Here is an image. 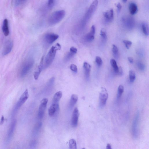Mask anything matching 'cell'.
<instances>
[{
    "label": "cell",
    "instance_id": "b9f144b4",
    "mask_svg": "<svg viewBox=\"0 0 149 149\" xmlns=\"http://www.w3.org/2000/svg\"><path fill=\"white\" fill-rule=\"evenodd\" d=\"M36 141H33L32 144H31V146H34L35 145H36Z\"/></svg>",
    "mask_w": 149,
    "mask_h": 149
},
{
    "label": "cell",
    "instance_id": "f1b7e54d",
    "mask_svg": "<svg viewBox=\"0 0 149 149\" xmlns=\"http://www.w3.org/2000/svg\"><path fill=\"white\" fill-rule=\"evenodd\" d=\"M123 42L125 45L126 48L127 49H129L132 45V42L130 41L126 40H124Z\"/></svg>",
    "mask_w": 149,
    "mask_h": 149
},
{
    "label": "cell",
    "instance_id": "7a4b0ae2",
    "mask_svg": "<svg viewBox=\"0 0 149 149\" xmlns=\"http://www.w3.org/2000/svg\"><path fill=\"white\" fill-rule=\"evenodd\" d=\"M66 15V12L64 10L55 11L52 14L48 20V23L50 25H53L60 22Z\"/></svg>",
    "mask_w": 149,
    "mask_h": 149
},
{
    "label": "cell",
    "instance_id": "d6a6232c",
    "mask_svg": "<svg viewBox=\"0 0 149 149\" xmlns=\"http://www.w3.org/2000/svg\"><path fill=\"white\" fill-rule=\"evenodd\" d=\"M70 69L71 70L73 71L74 73H77L78 69L77 66L74 64H72L70 65Z\"/></svg>",
    "mask_w": 149,
    "mask_h": 149
},
{
    "label": "cell",
    "instance_id": "836d02e7",
    "mask_svg": "<svg viewBox=\"0 0 149 149\" xmlns=\"http://www.w3.org/2000/svg\"><path fill=\"white\" fill-rule=\"evenodd\" d=\"M42 122H39L37 123L35 127V131H38L40 129L42 126Z\"/></svg>",
    "mask_w": 149,
    "mask_h": 149
},
{
    "label": "cell",
    "instance_id": "7bdbcfd3",
    "mask_svg": "<svg viewBox=\"0 0 149 149\" xmlns=\"http://www.w3.org/2000/svg\"><path fill=\"white\" fill-rule=\"evenodd\" d=\"M123 2H124V3H126L127 1V0H122Z\"/></svg>",
    "mask_w": 149,
    "mask_h": 149
},
{
    "label": "cell",
    "instance_id": "44dd1931",
    "mask_svg": "<svg viewBox=\"0 0 149 149\" xmlns=\"http://www.w3.org/2000/svg\"><path fill=\"white\" fill-rule=\"evenodd\" d=\"M110 63L111 66L112 67L115 73L118 74L119 67L117 66L116 61L114 59H112L110 60Z\"/></svg>",
    "mask_w": 149,
    "mask_h": 149
},
{
    "label": "cell",
    "instance_id": "8fae6325",
    "mask_svg": "<svg viewBox=\"0 0 149 149\" xmlns=\"http://www.w3.org/2000/svg\"><path fill=\"white\" fill-rule=\"evenodd\" d=\"M96 32V28L95 26L93 25L91 27L90 32L88 33L85 36V39L88 42L92 41L95 38V35Z\"/></svg>",
    "mask_w": 149,
    "mask_h": 149
},
{
    "label": "cell",
    "instance_id": "484cf974",
    "mask_svg": "<svg viewBox=\"0 0 149 149\" xmlns=\"http://www.w3.org/2000/svg\"><path fill=\"white\" fill-rule=\"evenodd\" d=\"M74 54H75L70 51L67 54L66 57H65V60L66 61H69L73 56Z\"/></svg>",
    "mask_w": 149,
    "mask_h": 149
},
{
    "label": "cell",
    "instance_id": "5bb4252c",
    "mask_svg": "<svg viewBox=\"0 0 149 149\" xmlns=\"http://www.w3.org/2000/svg\"><path fill=\"white\" fill-rule=\"evenodd\" d=\"M44 56L42 57L41 59L40 63V65H39L38 67V70L37 71L34 72V77L35 80H37L38 79L39 75L41 72L43 67V65Z\"/></svg>",
    "mask_w": 149,
    "mask_h": 149
},
{
    "label": "cell",
    "instance_id": "52a82bcc",
    "mask_svg": "<svg viewBox=\"0 0 149 149\" xmlns=\"http://www.w3.org/2000/svg\"><path fill=\"white\" fill-rule=\"evenodd\" d=\"M34 61L32 59H30L26 62L23 65L21 71V75L24 76L26 75L29 71L32 68Z\"/></svg>",
    "mask_w": 149,
    "mask_h": 149
},
{
    "label": "cell",
    "instance_id": "f546056e",
    "mask_svg": "<svg viewBox=\"0 0 149 149\" xmlns=\"http://www.w3.org/2000/svg\"><path fill=\"white\" fill-rule=\"evenodd\" d=\"M112 51L114 55L115 56H116L118 54V48H117V47L114 44H113L112 45Z\"/></svg>",
    "mask_w": 149,
    "mask_h": 149
},
{
    "label": "cell",
    "instance_id": "ab89813d",
    "mask_svg": "<svg viewBox=\"0 0 149 149\" xmlns=\"http://www.w3.org/2000/svg\"><path fill=\"white\" fill-rule=\"evenodd\" d=\"M16 5L19 4L20 2H23L26 1V0H16Z\"/></svg>",
    "mask_w": 149,
    "mask_h": 149
},
{
    "label": "cell",
    "instance_id": "2e32d148",
    "mask_svg": "<svg viewBox=\"0 0 149 149\" xmlns=\"http://www.w3.org/2000/svg\"><path fill=\"white\" fill-rule=\"evenodd\" d=\"M103 15L108 21H112L114 18L113 10L111 9L103 13Z\"/></svg>",
    "mask_w": 149,
    "mask_h": 149
},
{
    "label": "cell",
    "instance_id": "ba28073f",
    "mask_svg": "<svg viewBox=\"0 0 149 149\" xmlns=\"http://www.w3.org/2000/svg\"><path fill=\"white\" fill-rule=\"evenodd\" d=\"M59 37V35L52 33L46 34L44 37L45 41L48 44H51L57 40Z\"/></svg>",
    "mask_w": 149,
    "mask_h": 149
},
{
    "label": "cell",
    "instance_id": "603a6c76",
    "mask_svg": "<svg viewBox=\"0 0 149 149\" xmlns=\"http://www.w3.org/2000/svg\"><path fill=\"white\" fill-rule=\"evenodd\" d=\"M69 146L70 149H77V144L75 139H72L70 140L69 142Z\"/></svg>",
    "mask_w": 149,
    "mask_h": 149
},
{
    "label": "cell",
    "instance_id": "f35d334b",
    "mask_svg": "<svg viewBox=\"0 0 149 149\" xmlns=\"http://www.w3.org/2000/svg\"><path fill=\"white\" fill-rule=\"evenodd\" d=\"M5 119L4 117L3 116H2L1 122H0V125L3 124L4 122Z\"/></svg>",
    "mask_w": 149,
    "mask_h": 149
},
{
    "label": "cell",
    "instance_id": "6da1fadb",
    "mask_svg": "<svg viewBox=\"0 0 149 149\" xmlns=\"http://www.w3.org/2000/svg\"><path fill=\"white\" fill-rule=\"evenodd\" d=\"M61 48L60 45L58 43L56 44L55 46H52L46 57L44 64V68H47L51 64L55 58L57 51L60 50Z\"/></svg>",
    "mask_w": 149,
    "mask_h": 149
},
{
    "label": "cell",
    "instance_id": "d590c367",
    "mask_svg": "<svg viewBox=\"0 0 149 149\" xmlns=\"http://www.w3.org/2000/svg\"><path fill=\"white\" fill-rule=\"evenodd\" d=\"M118 74L120 75H122L123 74V70L122 67L119 68V70Z\"/></svg>",
    "mask_w": 149,
    "mask_h": 149
},
{
    "label": "cell",
    "instance_id": "ac0fdd59",
    "mask_svg": "<svg viewBox=\"0 0 149 149\" xmlns=\"http://www.w3.org/2000/svg\"><path fill=\"white\" fill-rule=\"evenodd\" d=\"M62 96V93L61 91H59L56 93L53 97V103H59Z\"/></svg>",
    "mask_w": 149,
    "mask_h": 149
},
{
    "label": "cell",
    "instance_id": "5b68a950",
    "mask_svg": "<svg viewBox=\"0 0 149 149\" xmlns=\"http://www.w3.org/2000/svg\"><path fill=\"white\" fill-rule=\"evenodd\" d=\"M29 97L28 92V89H26L23 94L22 95L19 100L17 104L16 107H15L14 110V113L16 112L18 110V109H19L20 107L27 101Z\"/></svg>",
    "mask_w": 149,
    "mask_h": 149
},
{
    "label": "cell",
    "instance_id": "3957f363",
    "mask_svg": "<svg viewBox=\"0 0 149 149\" xmlns=\"http://www.w3.org/2000/svg\"><path fill=\"white\" fill-rule=\"evenodd\" d=\"M108 97L107 91L105 88L102 87L99 96V105L100 108L104 107L106 104Z\"/></svg>",
    "mask_w": 149,
    "mask_h": 149
},
{
    "label": "cell",
    "instance_id": "60d3db41",
    "mask_svg": "<svg viewBox=\"0 0 149 149\" xmlns=\"http://www.w3.org/2000/svg\"><path fill=\"white\" fill-rule=\"evenodd\" d=\"M106 148L107 149H111V145L110 144H108L106 146Z\"/></svg>",
    "mask_w": 149,
    "mask_h": 149
},
{
    "label": "cell",
    "instance_id": "1f68e13d",
    "mask_svg": "<svg viewBox=\"0 0 149 149\" xmlns=\"http://www.w3.org/2000/svg\"><path fill=\"white\" fill-rule=\"evenodd\" d=\"M137 66L139 70H144L145 68V65L140 62H138L137 63Z\"/></svg>",
    "mask_w": 149,
    "mask_h": 149
},
{
    "label": "cell",
    "instance_id": "277c9868",
    "mask_svg": "<svg viewBox=\"0 0 149 149\" xmlns=\"http://www.w3.org/2000/svg\"><path fill=\"white\" fill-rule=\"evenodd\" d=\"M139 116V113H137L133 122L132 126V135L134 138H137L138 135V125Z\"/></svg>",
    "mask_w": 149,
    "mask_h": 149
},
{
    "label": "cell",
    "instance_id": "7402d4cb",
    "mask_svg": "<svg viewBox=\"0 0 149 149\" xmlns=\"http://www.w3.org/2000/svg\"><path fill=\"white\" fill-rule=\"evenodd\" d=\"M142 29L143 33L146 36L149 35V27L147 24L144 23L142 24Z\"/></svg>",
    "mask_w": 149,
    "mask_h": 149
},
{
    "label": "cell",
    "instance_id": "8992f818",
    "mask_svg": "<svg viewBox=\"0 0 149 149\" xmlns=\"http://www.w3.org/2000/svg\"><path fill=\"white\" fill-rule=\"evenodd\" d=\"M48 101L47 99L46 98L43 99L41 101L38 113V117L39 119H42L43 117Z\"/></svg>",
    "mask_w": 149,
    "mask_h": 149
},
{
    "label": "cell",
    "instance_id": "8d00e7d4",
    "mask_svg": "<svg viewBox=\"0 0 149 149\" xmlns=\"http://www.w3.org/2000/svg\"><path fill=\"white\" fill-rule=\"evenodd\" d=\"M116 7L119 11H120L121 8H122V5H121L120 3H118L116 5Z\"/></svg>",
    "mask_w": 149,
    "mask_h": 149
},
{
    "label": "cell",
    "instance_id": "d4e9b609",
    "mask_svg": "<svg viewBox=\"0 0 149 149\" xmlns=\"http://www.w3.org/2000/svg\"><path fill=\"white\" fill-rule=\"evenodd\" d=\"M130 81L131 83H133L136 79V75L135 72L133 70H130L129 72Z\"/></svg>",
    "mask_w": 149,
    "mask_h": 149
},
{
    "label": "cell",
    "instance_id": "9c48e42d",
    "mask_svg": "<svg viewBox=\"0 0 149 149\" xmlns=\"http://www.w3.org/2000/svg\"><path fill=\"white\" fill-rule=\"evenodd\" d=\"M12 41L8 40L7 41L5 44L2 52V55H8L12 51L13 47Z\"/></svg>",
    "mask_w": 149,
    "mask_h": 149
},
{
    "label": "cell",
    "instance_id": "d6986e66",
    "mask_svg": "<svg viewBox=\"0 0 149 149\" xmlns=\"http://www.w3.org/2000/svg\"><path fill=\"white\" fill-rule=\"evenodd\" d=\"M78 100V96L76 94H72L71 97L70 102V108H72L75 105Z\"/></svg>",
    "mask_w": 149,
    "mask_h": 149
},
{
    "label": "cell",
    "instance_id": "83f0119b",
    "mask_svg": "<svg viewBox=\"0 0 149 149\" xmlns=\"http://www.w3.org/2000/svg\"><path fill=\"white\" fill-rule=\"evenodd\" d=\"M100 36H101L102 38L104 40L107 39V33L106 30L105 29H102L100 31Z\"/></svg>",
    "mask_w": 149,
    "mask_h": 149
},
{
    "label": "cell",
    "instance_id": "74e56055",
    "mask_svg": "<svg viewBox=\"0 0 149 149\" xmlns=\"http://www.w3.org/2000/svg\"><path fill=\"white\" fill-rule=\"evenodd\" d=\"M128 59L130 63L132 64V63H133L134 62V60L133 58L129 57L128 58Z\"/></svg>",
    "mask_w": 149,
    "mask_h": 149
},
{
    "label": "cell",
    "instance_id": "4316f807",
    "mask_svg": "<svg viewBox=\"0 0 149 149\" xmlns=\"http://www.w3.org/2000/svg\"><path fill=\"white\" fill-rule=\"evenodd\" d=\"M55 0H48L47 7L48 9H51L54 5Z\"/></svg>",
    "mask_w": 149,
    "mask_h": 149
},
{
    "label": "cell",
    "instance_id": "cb8c5ba5",
    "mask_svg": "<svg viewBox=\"0 0 149 149\" xmlns=\"http://www.w3.org/2000/svg\"><path fill=\"white\" fill-rule=\"evenodd\" d=\"M124 91V87L122 85H120L118 87V91H117V98L119 99L122 96Z\"/></svg>",
    "mask_w": 149,
    "mask_h": 149
},
{
    "label": "cell",
    "instance_id": "9a60e30c",
    "mask_svg": "<svg viewBox=\"0 0 149 149\" xmlns=\"http://www.w3.org/2000/svg\"><path fill=\"white\" fill-rule=\"evenodd\" d=\"M83 68L84 70L85 77L87 79H88L90 77L91 66L88 63L85 62L83 64Z\"/></svg>",
    "mask_w": 149,
    "mask_h": 149
},
{
    "label": "cell",
    "instance_id": "e575fe53",
    "mask_svg": "<svg viewBox=\"0 0 149 149\" xmlns=\"http://www.w3.org/2000/svg\"><path fill=\"white\" fill-rule=\"evenodd\" d=\"M70 51L76 54L77 53V49L74 47H71L70 49Z\"/></svg>",
    "mask_w": 149,
    "mask_h": 149
},
{
    "label": "cell",
    "instance_id": "4fadbf2b",
    "mask_svg": "<svg viewBox=\"0 0 149 149\" xmlns=\"http://www.w3.org/2000/svg\"><path fill=\"white\" fill-rule=\"evenodd\" d=\"M2 30L5 36H8L9 33L8 20L5 19L4 20L2 26Z\"/></svg>",
    "mask_w": 149,
    "mask_h": 149
},
{
    "label": "cell",
    "instance_id": "ffe728a7",
    "mask_svg": "<svg viewBox=\"0 0 149 149\" xmlns=\"http://www.w3.org/2000/svg\"><path fill=\"white\" fill-rule=\"evenodd\" d=\"M16 121H14V122L12 123V126H11L10 129L9 130L8 136V139L9 140L11 139L13 134V133L14 130L16 125Z\"/></svg>",
    "mask_w": 149,
    "mask_h": 149
},
{
    "label": "cell",
    "instance_id": "30bf717a",
    "mask_svg": "<svg viewBox=\"0 0 149 149\" xmlns=\"http://www.w3.org/2000/svg\"><path fill=\"white\" fill-rule=\"evenodd\" d=\"M79 116V110L77 107H76L74 110L71 120L72 126L73 127H76L77 126Z\"/></svg>",
    "mask_w": 149,
    "mask_h": 149
},
{
    "label": "cell",
    "instance_id": "7c38bea8",
    "mask_svg": "<svg viewBox=\"0 0 149 149\" xmlns=\"http://www.w3.org/2000/svg\"><path fill=\"white\" fill-rule=\"evenodd\" d=\"M59 109V103H53L48 109V114L49 116L52 117L55 115L56 112Z\"/></svg>",
    "mask_w": 149,
    "mask_h": 149
},
{
    "label": "cell",
    "instance_id": "4dcf8cb0",
    "mask_svg": "<svg viewBox=\"0 0 149 149\" xmlns=\"http://www.w3.org/2000/svg\"><path fill=\"white\" fill-rule=\"evenodd\" d=\"M96 62L97 64L99 66H101L102 64V61L101 58L100 57L97 56L95 59Z\"/></svg>",
    "mask_w": 149,
    "mask_h": 149
},
{
    "label": "cell",
    "instance_id": "e0dca14e",
    "mask_svg": "<svg viewBox=\"0 0 149 149\" xmlns=\"http://www.w3.org/2000/svg\"><path fill=\"white\" fill-rule=\"evenodd\" d=\"M129 10L130 14L132 15H134L137 13L138 10L137 5L134 3H130L129 5Z\"/></svg>",
    "mask_w": 149,
    "mask_h": 149
}]
</instances>
